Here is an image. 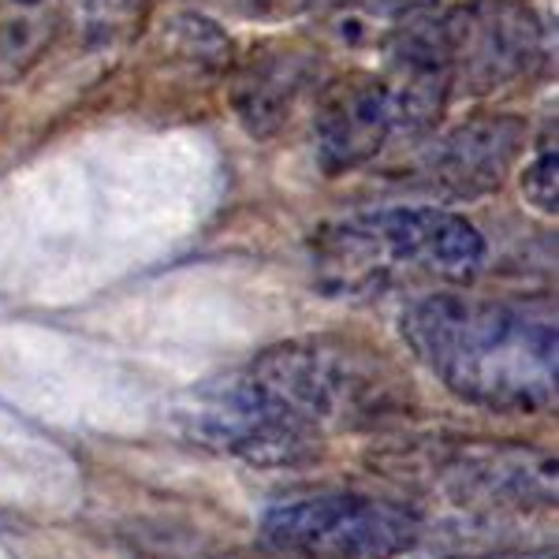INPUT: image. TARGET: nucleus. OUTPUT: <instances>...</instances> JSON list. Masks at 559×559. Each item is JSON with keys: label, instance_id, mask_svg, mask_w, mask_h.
Masks as SVG:
<instances>
[{"label": "nucleus", "instance_id": "obj_9", "mask_svg": "<svg viewBox=\"0 0 559 559\" xmlns=\"http://www.w3.org/2000/svg\"><path fill=\"white\" fill-rule=\"evenodd\" d=\"M526 146V128L515 116H474L429 142L421 157L426 187L452 202H474L508 179Z\"/></svg>", "mask_w": 559, "mask_h": 559}, {"label": "nucleus", "instance_id": "obj_8", "mask_svg": "<svg viewBox=\"0 0 559 559\" xmlns=\"http://www.w3.org/2000/svg\"><path fill=\"white\" fill-rule=\"evenodd\" d=\"M395 139L414 142L400 94L384 79V71L381 75L358 71V75L336 79L321 94L318 116H313V150L329 176H344L369 165Z\"/></svg>", "mask_w": 559, "mask_h": 559}, {"label": "nucleus", "instance_id": "obj_13", "mask_svg": "<svg viewBox=\"0 0 559 559\" xmlns=\"http://www.w3.org/2000/svg\"><path fill=\"white\" fill-rule=\"evenodd\" d=\"M444 559H556L552 548H519V552H481V556H444Z\"/></svg>", "mask_w": 559, "mask_h": 559}, {"label": "nucleus", "instance_id": "obj_2", "mask_svg": "<svg viewBox=\"0 0 559 559\" xmlns=\"http://www.w3.org/2000/svg\"><path fill=\"white\" fill-rule=\"evenodd\" d=\"M485 265V239L463 213L388 205L344 216L313 239V273L332 295H381L414 280L466 284Z\"/></svg>", "mask_w": 559, "mask_h": 559}, {"label": "nucleus", "instance_id": "obj_1", "mask_svg": "<svg viewBox=\"0 0 559 559\" xmlns=\"http://www.w3.org/2000/svg\"><path fill=\"white\" fill-rule=\"evenodd\" d=\"M400 332L414 358L463 403L496 414H540L556 403L548 306L444 292L414 302Z\"/></svg>", "mask_w": 559, "mask_h": 559}, {"label": "nucleus", "instance_id": "obj_4", "mask_svg": "<svg viewBox=\"0 0 559 559\" xmlns=\"http://www.w3.org/2000/svg\"><path fill=\"white\" fill-rule=\"evenodd\" d=\"M261 540L287 559H403L421 519L407 503L369 492H302L261 515Z\"/></svg>", "mask_w": 559, "mask_h": 559}, {"label": "nucleus", "instance_id": "obj_11", "mask_svg": "<svg viewBox=\"0 0 559 559\" xmlns=\"http://www.w3.org/2000/svg\"><path fill=\"white\" fill-rule=\"evenodd\" d=\"M49 38V0H0V79L23 75Z\"/></svg>", "mask_w": 559, "mask_h": 559}, {"label": "nucleus", "instance_id": "obj_3", "mask_svg": "<svg viewBox=\"0 0 559 559\" xmlns=\"http://www.w3.org/2000/svg\"><path fill=\"white\" fill-rule=\"evenodd\" d=\"M239 373L318 437L384 426L407 407V388L392 362L373 347L340 336H306L265 347Z\"/></svg>", "mask_w": 559, "mask_h": 559}, {"label": "nucleus", "instance_id": "obj_12", "mask_svg": "<svg viewBox=\"0 0 559 559\" xmlns=\"http://www.w3.org/2000/svg\"><path fill=\"white\" fill-rule=\"evenodd\" d=\"M522 191H526L534 210L556 213V142L552 146H540L522 165Z\"/></svg>", "mask_w": 559, "mask_h": 559}, {"label": "nucleus", "instance_id": "obj_7", "mask_svg": "<svg viewBox=\"0 0 559 559\" xmlns=\"http://www.w3.org/2000/svg\"><path fill=\"white\" fill-rule=\"evenodd\" d=\"M463 508H548L556 503V459L534 448L459 440L414 466Z\"/></svg>", "mask_w": 559, "mask_h": 559}, {"label": "nucleus", "instance_id": "obj_5", "mask_svg": "<svg viewBox=\"0 0 559 559\" xmlns=\"http://www.w3.org/2000/svg\"><path fill=\"white\" fill-rule=\"evenodd\" d=\"M452 97H481L526 79L545 57V23L530 0H463L432 15Z\"/></svg>", "mask_w": 559, "mask_h": 559}, {"label": "nucleus", "instance_id": "obj_10", "mask_svg": "<svg viewBox=\"0 0 559 559\" xmlns=\"http://www.w3.org/2000/svg\"><path fill=\"white\" fill-rule=\"evenodd\" d=\"M306 71L310 68L299 57H276L261 68H250L236 94V108L250 134H273L287 120L295 97L306 86Z\"/></svg>", "mask_w": 559, "mask_h": 559}, {"label": "nucleus", "instance_id": "obj_6", "mask_svg": "<svg viewBox=\"0 0 559 559\" xmlns=\"http://www.w3.org/2000/svg\"><path fill=\"white\" fill-rule=\"evenodd\" d=\"M176 421L191 444L250 466H299L324 448V437L269 403L242 373L191 392V400L176 411Z\"/></svg>", "mask_w": 559, "mask_h": 559}]
</instances>
